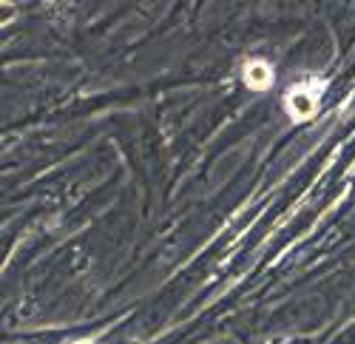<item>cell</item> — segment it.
Returning a JSON list of instances; mask_svg holds the SVG:
<instances>
[{
    "mask_svg": "<svg viewBox=\"0 0 355 344\" xmlns=\"http://www.w3.org/2000/svg\"><path fill=\"white\" fill-rule=\"evenodd\" d=\"M245 83H248V89L253 92H264V89H270V83H273V66L268 60H248L245 63V71H242Z\"/></svg>",
    "mask_w": 355,
    "mask_h": 344,
    "instance_id": "obj_2",
    "label": "cell"
},
{
    "mask_svg": "<svg viewBox=\"0 0 355 344\" xmlns=\"http://www.w3.org/2000/svg\"><path fill=\"white\" fill-rule=\"evenodd\" d=\"M324 92V85L321 83H299V85H293V89L287 92L284 97V108L293 120H310L315 108H318V97Z\"/></svg>",
    "mask_w": 355,
    "mask_h": 344,
    "instance_id": "obj_1",
    "label": "cell"
}]
</instances>
